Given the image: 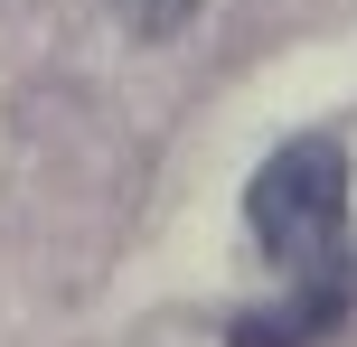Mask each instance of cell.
I'll list each match as a JSON object with an SVG mask.
<instances>
[{
  "label": "cell",
  "mask_w": 357,
  "mask_h": 347,
  "mask_svg": "<svg viewBox=\"0 0 357 347\" xmlns=\"http://www.w3.org/2000/svg\"><path fill=\"white\" fill-rule=\"evenodd\" d=\"M245 216H254V235H264L273 263H329V244L348 225V150L320 141V131L310 141H282L254 169Z\"/></svg>",
  "instance_id": "6da1fadb"
},
{
  "label": "cell",
  "mask_w": 357,
  "mask_h": 347,
  "mask_svg": "<svg viewBox=\"0 0 357 347\" xmlns=\"http://www.w3.org/2000/svg\"><path fill=\"white\" fill-rule=\"evenodd\" d=\"M348 319V282L339 273H320L310 291H291L282 310H254V319H235V347H320L329 329Z\"/></svg>",
  "instance_id": "7a4b0ae2"
},
{
  "label": "cell",
  "mask_w": 357,
  "mask_h": 347,
  "mask_svg": "<svg viewBox=\"0 0 357 347\" xmlns=\"http://www.w3.org/2000/svg\"><path fill=\"white\" fill-rule=\"evenodd\" d=\"M113 10H123L142 38H178V29L197 19V0H113Z\"/></svg>",
  "instance_id": "3957f363"
}]
</instances>
